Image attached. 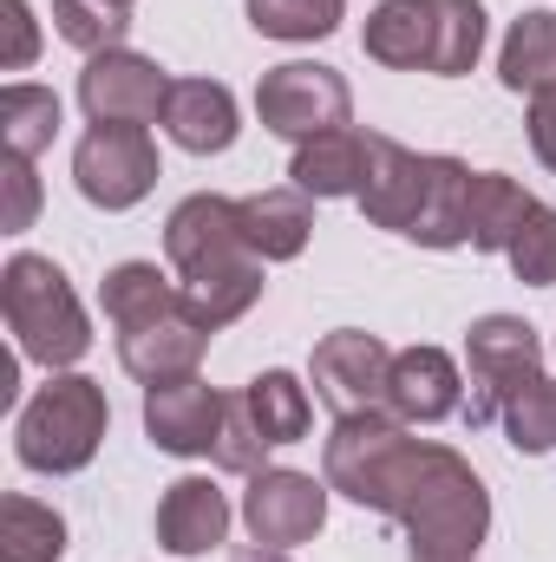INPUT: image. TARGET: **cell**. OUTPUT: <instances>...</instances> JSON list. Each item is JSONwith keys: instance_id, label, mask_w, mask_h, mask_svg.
Segmentation results:
<instances>
[{"instance_id": "cell-1", "label": "cell", "mask_w": 556, "mask_h": 562, "mask_svg": "<svg viewBox=\"0 0 556 562\" xmlns=\"http://www.w3.org/2000/svg\"><path fill=\"white\" fill-rule=\"evenodd\" d=\"M321 477L360 510H380L407 530L413 562H478V543L491 537V491L438 438H413V425L380 413L334 419L321 445Z\"/></svg>"}, {"instance_id": "cell-2", "label": "cell", "mask_w": 556, "mask_h": 562, "mask_svg": "<svg viewBox=\"0 0 556 562\" xmlns=\"http://www.w3.org/2000/svg\"><path fill=\"white\" fill-rule=\"evenodd\" d=\"M164 256H170V276L184 288L190 314L210 334H223L230 321H243L263 301V288H269V276H263L269 262L249 249L236 196H210V190L184 196L170 210V223H164Z\"/></svg>"}, {"instance_id": "cell-3", "label": "cell", "mask_w": 556, "mask_h": 562, "mask_svg": "<svg viewBox=\"0 0 556 562\" xmlns=\"http://www.w3.org/2000/svg\"><path fill=\"white\" fill-rule=\"evenodd\" d=\"M105 321L119 327V367L144 380V386H164V380H190L210 353V327L190 314L177 276H157V262H119L105 288Z\"/></svg>"}, {"instance_id": "cell-4", "label": "cell", "mask_w": 556, "mask_h": 562, "mask_svg": "<svg viewBox=\"0 0 556 562\" xmlns=\"http://www.w3.org/2000/svg\"><path fill=\"white\" fill-rule=\"evenodd\" d=\"M0 307H7V334L20 347V360H33L46 373H66L92 353V321H86L73 281L53 256L20 249L0 269Z\"/></svg>"}, {"instance_id": "cell-5", "label": "cell", "mask_w": 556, "mask_h": 562, "mask_svg": "<svg viewBox=\"0 0 556 562\" xmlns=\"http://www.w3.org/2000/svg\"><path fill=\"white\" fill-rule=\"evenodd\" d=\"M112 431V406H105V386L86 380V373H53L13 425V451L26 471H46V477H73L99 458Z\"/></svg>"}, {"instance_id": "cell-6", "label": "cell", "mask_w": 556, "mask_h": 562, "mask_svg": "<svg viewBox=\"0 0 556 562\" xmlns=\"http://www.w3.org/2000/svg\"><path fill=\"white\" fill-rule=\"evenodd\" d=\"M256 119L288 144H308L321 132H341L354 119V92L334 66L321 59H288V66H269L263 86H256Z\"/></svg>"}, {"instance_id": "cell-7", "label": "cell", "mask_w": 556, "mask_h": 562, "mask_svg": "<svg viewBox=\"0 0 556 562\" xmlns=\"http://www.w3.org/2000/svg\"><path fill=\"white\" fill-rule=\"evenodd\" d=\"M465 373H471V400H465V425H498V400L518 386V380H531V373H544V340L531 334V321H518V314H485V321H471V334H465Z\"/></svg>"}, {"instance_id": "cell-8", "label": "cell", "mask_w": 556, "mask_h": 562, "mask_svg": "<svg viewBox=\"0 0 556 562\" xmlns=\"http://www.w3.org/2000/svg\"><path fill=\"white\" fill-rule=\"evenodd\" d=\"M73 183L92 210H132L157 190V144L144 125H92L73 150Z\"/></svg>"}, {"instance_id": "cell-9", "label": "cell", "mask_w": 556, "mask_h": 562, "mask_svg": "<svg viewBox=\"0 0 556 562\" xmlns=\"http://www.w3.org/2000/svg\"><path fill=\"white\" fill-rule=\"evenodd\" d=\"M308 380H314V393L334 406V419H347V413H380V406H387V380H393V347H387L380 334L334 327L327 340H314Z\"/></svg>"}, {"instance_id": "cell-10", "label": "cell", "mask_w": 556, "mask_h": 562, "mask_svg": "<svg viewBox=\"0 0 556 562\" xmlns=\"http://www.w3.org/2000/svg\"><path fill=\"white\" fill-rule=\"evenodd\" d=\"M170 99V72L157 59H144L132 46L92 53L79 72V105L92 125H157Z\"/></svg>"}, {"instance_id": "cell-11", "label": "cell", "mask_w": 556, "mask_h": 562, "mask_svg": "<svg viewBox=\"0 0 556 562\" xmlns=\"http://www.w3.org/2000/svg\"><path fill=\"white\" fill-rule=\"evenodd\" d=\"M243 524L269 550L314 543L321 524H327V477H308V471H288V464L256 471L249 491H243Z\"/></svg>"}, {"instance_id": "cell-12", "label": "cell", "mask_w": 556, "mask_h": 562, "mask_svg": "<svg viewBox=\"0 0 556 562\" xmlns=\"http://www.w3.org/2000/svg\"><path fill=\"white\" fill-rule=\"evenodd\" d=\"M425 183H432V150H407L387 132H367V190H360V216L374 229L413 236L419 210H425Z\"/></svg>"}, {"instance_id": "cell-13", "label": "cell", "mask_w": 556, "mask_h": 562, "mask_svg": "<svg viewBox=\"0 0 556 562\" xmlns=\"http://www.w3.org/2000/svg\"><path fill=\"white\" fill-rule=\"evenodd\" d=\"M223 406H230V393L203 386L197 373L190 380H164V386H144V431L170 458H210L216 431H223Z\"/></svg>"}, {"instance_id": "cell-14", "label": "cell", "mask_w": 556, "mask_h": 562, "mask_svg": "<svg viewBox=\"0 0 556 562\" xmlns=\"http://www.w3.org/2000/svg\"><path fill=\"white\" fill-rule=\"evenodd\" d=\"M387 413L407 425H438L465 413V373L445 347H407L393 353V380H387Z\"/></svg>"}, {"instance_id": "cell-15", "label": "cell", "mask_w": 556, "mask_h": 562, "mask_svg": "<svg viewBox=\"0 0 556 562\" xmlns=\"http://www.w3.org/2000/svg\"><path fill=\"white\" fill-rule=\"evenodd\" d=\"M177 150L190 157H216L236 144V92L223 79H170V99H164V119H157Z\"/></svg>"}, {"instance_id": "cell-16", "label": "cell", "mask_w": 556, "mask_h": 562, "mask_svg": "<svg viewBox=\"0 0 556 562\" xmlns=\"http://www.w3.org/2000/svg\"><path fill=\"white\" fill-rule=\"evenodd\" d=\"M230 537V497L210 477H177L157 497V550L170 557H210Z\"/></svg>"}, {"instance_id": "cell-17", "label": "cell", "mask_w": 556, "mask_h": 562, "mask_svg": "<svg viewBox=\"0 0 556 562\" xmlns=\"http://www.w3.org/2000/svg\"><path fill=\"white\" fill-rule=\"evenodd\" d=\"M236 216H243V236L263 262H294L314 236V196L276 183V190H256V196H236Z\"/></svg>"}, {"instance_id": "cell-18", "label": "cell", "mask_w": 556, "mask_h": 562, "mask_svg": "<svg viewBox=\"0 0 556 562\" xmlns=\"http://www.w3.org/2000/svg\"><path fill=\"white\" fill-rule=\"evenodd\" d=\"M288 183L308 190L314 203H321V196H360V190H367V132L341 125V132H321V138L294 144Z\"/></svg>"}, {"instance_id": "cell-19", "label": "cell", "mask_w": 556, "mask_h": 562, "mask_svg": "<svg viewBox=\"0 0 556 562\" xmlns=\"http://www.w3.org/2000/svg\"><path fill=\"white\" fill-rule=\"evenodd\" d=\"M419 249H465L471 243V164L432 150V183H425V210L413 223Z\"/></svg>"}, {"instance_id": "cell-20", "label": "cell", "mask_w": 556, "mask_h": 562, "mask_svg": "<svg viewBox=\"0 0 556 562\" xmlns=\"http://www.w3.org/2000/svg\"><path fill=\"white\" fill-rule=\"evenodd\" d=\"M367 59L393 72H425L432 66V0H380L360 26Z\"/></svg>"}, {"instance_id": "cell-21", "label": "cell", "mask_w": 556, "mask_h": 562, "mask_svg": "<svg viewBox=\"0 0 556 562\" xmlns=\"http://www.w3.org/2000/svg\"><path fill=\"white\" fill-rule=\"evenodd\" d=\"M537 210V196L504 177V170H471V249L478 256H504L524 229V216Z\"/></svg>"}, {"instance_id": "cell-22", "label": "cell", "mask_w": 556, "mask_h": 562, "mask_svg": "<svg viewBox=\"0 0 556 562\" xmlns=\"http://www.w3.org/2000/svg\"><path fill=\"white\" fill-rule=\"evenodd\" d=\"M498 79L504 92H551L556 86V13L551 7H531L511 20L504 33V53H498Z\"/></svg>"}, {"instance_id": "cell-23", "label": "cell", "mask_w": 556, "mask_h": 562, "mask_svg": "<svg viewBox=\"0 0 556 562\" xmlns=\"http://www.w3.org/2000/svg\"><path fill=\"white\" fill-rule=\"evenodd\" d=\"M66 557V517L40 497H7L0 504V562H59Z\"/></svg>"}, {"instance_id": "cell-24", "label": "cell", "mask_w": 556, "mask_h": 562, "mask_svg": "<svg viewBox=\"0 0 556 562\" xmlns=\"http://www.w3.org/2000/svg\"><path fill=\"white\" fill-rule=\"evenodd\" d=\"M498 425H504V438H511L524 458L556 451V380H551V373L518 380V386L498 400Z\"/></svg>"}, {"instance_id": "cell-25", "label": "cell", "mask_w": 556, "mask_h": 562, "mask_svg": "<svg viewBox=\"0 0 556 562\" xmlns=\"http://www.w3.org/2000/svg\"><path fill=\"white\" fill-rule=\"evenodd\" d=\"M243 400H249L256 425L269 431V445H301L308 425H314V400H308V386H301L294 373H281V367L256 373V380L243 386Z\"/></svg>"}, {"instance_id": "cell-26", "label": "cell", "mask_w": 556, "mask_h": 562, "mask_svg": "<svg viewBox=\"0 0 556 562\" xmlns=\"http://www.w3.org/2000/svg\"><path fill=\"white\" fill-rule=\"evenodd\" d=\"M485 53V7L478 0H432V79L471 72Z\"/></svg>"}, {"instance_id": "cell-27", "label": "cell", "mask_w": 556, "mask_h": 562, "mask_svg": "<svg viewBox=\"0 0 556 562\" xmlns=\"http://www.w3.org/2000/svg\"><path fill=\"white\" fill-rule=\"evenodd\" d=\"M53 138H59V92L13 79V86L0 92V144H7L13 157H40Z\"/></svg>"}, {"instance_id": "cell-28", "label": "cell", "mask_w": 556, "mask_h": 562, "mask_svg": "<svg viewBox=\"0 0 556 562\" xmlns=\"http://www.w3.org/2000/svg\"><path fill=\"white\" fill-rule=\"evenodd\" d=\"M132 7H138V0H53V26H59L66 46H79V53L92 59V53L125 46Z\"/></svg>"}, {"instance_id": "cell-29", "label": "cell", "mask_w": 556, "mask_h": 562, "mask_svg": "<svg viewBox=\"0 0 556 562\" xmlns=\"http://www.w3.org/2000/svg\"><path fill=\"white\" fill-rule=\"evenodd\" d=\"M347 20V0H249V26L263 40H327Z\"/></svg>"}, {"instance_id": "cell-30", "label": "cell", "mask_w": 556, "mask_h": 562, "mask_svg": "<svg viewBox=\"0 0 556 562\" xmlns=\"http://www.w3.org/2000/svg\"><path fill=\"white\" fill-rule=\"evenodd\" d=\"M276 445H269V431L256 425L249 413V400L243 393H230V406H223V431H216V471H236V477H256V471H269L263 458H269Z\"/></svg>"}, {"instance_id": "cell-31", "label": "cell", "mask_w": 556, "mask_h": 562, "mask_svg": "<svg viewBox=\"0 0 556 562\" xmlns=\"http://www.w3.org/2000/svg\"><path fill=\"white\" fill-rule=\"evenodd\" d=\"M504 262H511V276L524 281V288H556V210L551 203H537L524 216V229L504 249Z\"/></svg>"}, {"instance_id": "cell-32", "label": "cell", "mask_w": 556, "mask_h": 562, "mask_svg": "<svg viewBox=\"0 0 556 562\" xmlns=\"http://www.w3.org/2000/svg\"><path fill=\"white\" fill-rule=\"evenodd\" d=\"M7 236H20V229H33V216H40V177H33V157H13L7 150Z\"/></svg>"}, {"instance_id": "cell-33", "label": "cell", "mask_w": 556, "mask_h": 562, "mask_svg": "<svg viewBox=\"0 0 556 562\" xmlns=\"http://www.w3.org/2000/svg\"><path fill=\"white\" fill-rule=\"evenodd\" d=\"M7 13V72H26L40 59V26H33V7L26 0H0Z\"/></svg>"}, {"instance_id": "cell-34", "label": "cell", "mask_w": 556, "mask_h": 562, "mask_svg": "<svg viewBox=\"0 0 556 562\" xmlns=\"http://www.w3.org/2000/svg\"><path fill=\"white\" fill-rule=\"evenodd\" d=\"M524 125H531V150H537V157L556 170V86L531 99V119H524Z\"/></svg>"}, {"instance_id": "cell-35", "label": "cell", "mask_w": 556, "mask_h": 562, "mask_svg": "<svg viewBox=\"0 0 556 562\" xmlns=\"http://www.w3.org/2000/svg\"><path fill=\"white\" fill-rule=\"evenodd\" d=\"M230 562H288V550H269V543H249V550H236Z\"/></svg>"}]
</instances>
